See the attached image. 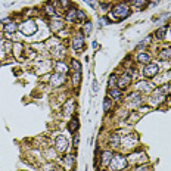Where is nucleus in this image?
Returning <instances> with one entry per match:
<instances>
[{
	"label": "nucleus",
	"instance_id": "9b49d317",
	"mask_svg": "<svg viewBox=\"0 0 171 171\" xmlns=\"http://www.w3.org/2000/svg\"><path fill=\"white\" fill-rule=\"evenodd\" d=\"M50 83L52 86H61L63 83V74H59V72L53 74L50 77Z\"/></svg>",
	"mask_w": 171,
	"mask_h": 171
},
{
	"label": "nucleus",
	"instance_id": "b1692460",
	"mask_svg": "<svg viewBox=\"0 0 171 171\" xmlns=\"http://www.w3.org/2000/svg\"><path fill=\"white\" fill-rule=\"evenodd\" d=\"M109 109H111V99H109V96H108V97L103 99V111L108 112Z\"/></svg>",
	"mask_w": 171,
	"mask_h": 171
},
{
	"label": "nucleus",
	"instance_id": "423d86ee",
	"mask_svg": "<svg viewBox=\"0 0 171 171\" xmlns=\"http://www.w3.org/2000/svg\"><path fill=\"white\" fill-rule=\"evenodd\" d=\"M55 148H56V150L59 154H63L68 149V140H67V137L58 136L56 140H55Z\"/></svg>",
	"mask_w": 171,
	"mask_h": 171
},
{
	"label": "nucleus",
	"instance_id": "9d476101",
	"mask_svg": "<svg viewBox=\"0 0 171 171\" xmlns=\"http://www.w3.org/2000/svg\"><path fill=\"white\" fill-rule=\"evenodd\" d=\"M65 19L69 21V22H72V21H77V9L75 7H69L67 13H65Z\"/></svg>",
	"mask_w": 171,
	"mask_h": 171
},
{
	"label": "nucleus",
	"instance_id": "4468645a",
	"mask_svg": "<svg viewBox=\"0 0 171 171\" xmlns=\"http://www.w3.org/2000/svg\"><path fill=\"white\" fill-rule=\"evenodd\" d=\"M159 59L161 61H168V59H171V47H165V49H162V50L159 52Z\"/></svg>",
	"mask_w": 171,
	"mask_h": 171
},
{
	"label": "nucleus",
	"instance_id": "39448f33",
	"mask_svg": "<svg viewBox=\"0 0 171 171\" xmlns=\"http://www.w3.org/2000/svg\"><path fill=\"white\" fill-rule=\"evenodd\" d=\"M158 65L156 63H152L149 62L145 65V68H143V75L146 77V78H152V77H155V75L158 74Z\"/></svg>",
	"mask_w": 171,
	"mask_h": 171
},
{
	"label": "nucleus",
	"instance_id": "bb28decb",
	"mask_svg": "<svg viewBox=\"0 0 171 171\" xmlns=\"http://www.w3.org/2000/svg\"><path fill=\"white\" fill-rule=\"evenodd\" d=\"M56 67L59 71H62V72H68V67L65 65V63H61V62H58L56 63Z\"/></svg>",
	"mask_w": 171,
	"mask_h": 171
},
{
	"label": "nucleus",
	"instance_id": "f257e3e1",
	"mask_svg": "<svg viewBox=\"0 0 171 171\" xmlns=\"http://www.w3.org/2000/svg\"><path fill=\"white\" fill-rule=\"evenodd\" d=\"M112 15H114L117 19H126L128 15H130V7L126 3H117V5L112 7Z\"/></svg>",
	"mask_w": 171,
	"mask_h": 171
},
{
	"label": "nucleus",
	"instance_id": "473e14b6",
	"mask_svg": "<svg viewBox=\"0 0 171 171\" xmlns=\"http://www.w3.org/2000/svg\"><path fill=\"white\" fill-rule=\"evenodd\" d=\"M86 2H87V3H89V5H90L91 7H93V9L96 7V5H95V2H93V0H86Z\"/></svg>",
	"mask_w": 171,
	"mask_h": 171
},
{
	"label": "nucleus",
	"instance_id": "6ab92c4d",
	"mask_svg": "<svg viewBox=\"0 0 171 171\" xmlns=\"http://www.w3.org/2000/svg\"><path fill=\"white\" fill-rule=\"evenodd\" d=\"M109 96L112 97V99H115V100H118V99H121V90L112 87V89L109 90Z\"/></svg>",
	"mask_w": 171,
	"mask_h": 171
},
{
	"label": "nucleus",
	"instance_id": "a878e982",
	"mask_svg": "<svg viewBox=\"0 0 171 171\" xmlns=\"http://www.w3.org/2000/svg\"><path fill=\"white\" fill-rule=\"evenodd\" d=\"M117 80H118V77L115 74H112L111 78H109V86H111V87H115V86H117Z\"/></svg>",
	"mask_w": 171,
	"mask_h": 171
},
{
	"label": "nucleus",
	"instance_id": "5701e85b",
	"mask_svg": "<svg viewBox=\"0 0 171 171\" xmlns=\"http://www.w3.org/2000/svg\"><path fill=\"white\" fill-rule=\"evenodd\" d=\"M149 83H139V84H137V89H139V90H145L146 91V93H148V91H150V87H149Z\"/></svg>",
	"mask_w": 171,
	"mask_h": 171
},
{
	"label": "nucleus",
	"instance_id": "a211bd4d",
	"mask_svg": "<svg viewBox=\"0 0 171 171\" xmlns=\"http://www.w3.org/2000/svg\"><path fill=\"white\" fill-rule=\"evenodd\" d=\"M109 143H111V145H112L114 148L120 146V143H121V136L118 134V133L112 134V136H111V139H109Z\"/></svg>",
	"mask_w": 171,
	"mask_h": 171
},
{
	"label": "nucleus",
	"instance_id": "20e7f679",
	"mask_svg": "<svg viewBox=\"0 0 171 171\" xmlns=\"http://www.w3.org/2000/svg\"><path fill=\"white\" fill-rule=\"evenodd\" d=\"M71 68H72V84L78 86L81 81V63L78 61H71Z\"/></svg>",
	"mask_w": 171,
	"mask_h": 171
},
{
	"label": "nucleus",
	"instance_id": "72a5a7b5",
	"mask_svg": "<svg viewBox=\"0 0 171 171\" xmlns=\"http://www.w3.org/2000/svg\"><path fill=\"white\" fill-rule=\"evenodd\" d=\"M0 37H2V34H0Z\"/></svg>",
	"mask_w": 171,
	"mask_h": 171
},
{
	"label": "nucleus",
	"instance_id": "1a4fd4ad",
	"mask_svg": "<svg viewBox=\"0 0 171 171\" xmlns=\"http://www.w3.org/2000/svg\"><path fill=\"white\" fill-rule=\"evenodd\" d=\"M112 152L111 150H105L102 154V165L103 167H109V164H111V161H112Z\"/></svg>",
	"mask_w": 171,
	"mask_h": 171
},
{
	"label": "nucleus",
	"instance_id": "ddd939ff",
	"mask_svg": "<svg viewBox=\"0 0 171 171\" xmlns=\"http://www.w3.org/2000/svg\"><path fill=\"white\" fill-rule=\"evenodd\" d=\"M78 127H80V122H78V118H77V117H74L72 120L69 121V124H68V130L71 131V133H77V130H78Z\"/></svg>",
	"mask_w": 171,
	"mask_h": 171
},
{
	"label": "nucleus",
	"instance_id": "f3484780",
	"mask_svg": "<svg viewBox=\"0 0 171 171\" xmlns=\"http://www.w3.org/2000/svg\"><path fill=\"white\" fill-rule=\"evenodd\" d=\"M16 30H18V25H16V24H13V22L6 24L5 27H3V31H5V33H7V34H12V33H15Z\"/></svg>",
	"mask_w": 171,
	"mask_h": 171
},
{
	"label": "nucleus",
	"instance_id": "2eb2a0df",
	"mask_svg": "<svg viewBox=\"0 0 171 171\" xmlns=\"http://www.w3.org/2000/svg\"><path fill=\"white\" fill-rule=\"evenodd\" d=\"M137 62H140V63H149V62H150V55H149V53H145V52L139 53V55H137Z\"/></svg>",
	"mask_w": 171,
	"mask_h": 171
},
{
	"label": "nucleus",
	"instance_id": "4be33fe9",
	"mask_svg": "<svg viewBox=\"0 0 171 171\" xmlns=\"http://www.w3.org/2000/svg\"><path fill=\"white\" fill-rule=\"evenodd\" d=\"M131 5L136 6V7H139V9H142V7H145L146 6V3H148V0H130Z\"/></svg>",
	"mask_w": 171,
	"mask_h": 171
},
{
	"label": "nucleus",
	"instance_id": "2f4dec72",
	"mask_svg": "<svg viewBox=\"0 0 171 171\" xmlns=\"http://www.w3.org/2000/svg\"><path fill=\"white\" fill-rule=\"evenodd\" d=\"M91 90H93V93H97V81H93V86H91Z\"/></svg>",
	"mask_w": 171,
	"mask_h": 171
},
{
	"label": "nucleus",
	"instance_id": "7ed1b4c3",
	"mask_svg": "<svg viewBox=\"0 0 171 171\" xmlns=\"http://www.w3.org/2000/svg\"><path fill=\"white\" fill-rule=\"evenodd\" d=\"M18 28L21 30L25 35H33L35 31H37V25H35V22L33 19H27V21H24Z\"/></svg>",
	"mask_w": 171,
	"mask_h": 171
},
{
	"label": "nucleus",
	"instance_id": "c85d7f7f",
	"mask_svg": "<svg viewBox=\"0 0 171 171\" xmlns=\"http://www.w3.org/2000/svg\"><path fill=\"white\" fill-rule=\"evenodd\" d=\"M59 2H61L59 5L62 6L63 9H68V7H69V0H59Z\"/></svg>",
	"mask_w": 171,
	"mask_h": 171
},
{
	"label": "nucleus",
	"instance_id": "6e6552de",
	"mask_svg": "<svg viewBox=\"0 0 171 171\" xmlns=\"http://www.w3.org/2000/svg\"><path fill=\"white\" fill-rule=\"evenodd\" d=\"M131 78H133V75L128 74V72H126V74H122L120 78H118V83H117V86H118L120 89H126L127 86L130 84Z\"/></svg>",
	"mask_w": 171,
	"mask_h": 171
},
{
	"label": "nucleus",
	"instance_id": "f8f14e48",
	"mask_svg": "<svg viewBox=\"0 0 171 171\" xmlns=\"http://www.w3.org/2000/svg\"><path fill=\"white\" fill-rule=\"evenodd\" d=\"M164 99H165V95H164V93H162L161 90H158L156 93H155V96L150 99V102L154 103V105H159V103L162 102Z\"/></svg>",
	"mask_w": 171,
	"mask_h": 171
},
{
	"label": "nucleus",
	"instance_id": "0eeeda50",
	"mask_svg": "<svg viewBox=\"0 0 171 171\" xmlns=\"http://www.w3.org/2000/svg\"><path fill=\"white\" fill-rule=\"evenodd\" d=\"M83 47H84V37L81 34L75 35L74 39H72V49H74L75 52H81Z\"/></svg>",
	"mask_w": 171,
	"mask_h": 171
},
{
	"label": "nucleus",
	"instance_id": "c756f323",
	"mask_svg": "<svg viewBox=\"0 0 171 171\" xmlns=\"http://www.w3.org/2000/svg\"><path fill=\"white\" fill-rule=\"evenodd\" d=\"M77 19H86V13L81 11H77Z\"/></svg>",
	"mask_w": 171,
	"mask_h": 171
},
{
	"label": "nucleus",
	"instance_id": "7c9ffc66",
	"mask_svg": "<svg viewBox=\"0 0 171 171\" xmlns=\"http://www.w3.org/2000/svg\"><path fill=\"white\" fill-rule=\"evenodd\" d=\"M78 142H80V134H78V133H75V137H74V146H75V148L78 146Z\"/></svg>",
	"mask_w": 171,
	"mask_h": 171
},
{
	"label": "nucleus",
	"instance_id": "412c9836",
	"mask_svg": "<svg viewBox=\"0 0 171 171\" xmlns=\"http://www.w3.org/2000/svg\"><path fill=\"white\" fill-rule=\"evenodd\" d=\"M72 108H74V100H68V102L65 103V106H63V115H68L71 114V111H72Z\"/></svg>",
	"mask_w": 171,
	"mask_h": 171
},
{
	"label": "nucleus",
	"instance_id": "f03ea898",
	"mask_svg": "<svg viewBox=\"0 0 171 171\" xmlns=\"http://www.w3.org/2000/svg\"><path fill=\"white\" fill-rule=\"evenodd\" d=\"M109 168L112 171H120V170H124L127 168V159L126 156H122L121 154H117L112 156V161L109 164Z\"/></svg>",
	"mask_w": 171,
	"mask_h": 171
},
{
	"label": "nucleus",
	"instance_id": "cd10ccee",
	"mask_svg": "<svg viewBox=\"0 0 171 171\" xmlns=\"http://www.w3.org/2000/svg\"><path fill=\"white\" fill-rule=\"evenodd\" d=\"M46 11H47V13H49L50 16H55V15H56V12H55V9H53V6H50V5H46Z\"/></svg>",
	"mask_w": 171,
	"mask_h": 171
},
{
	"label": "nucleus",
	"instance_id": "dca6fc26",
	"mask_svg": "<svg viewBox=\"0 0 171 171\" xmlns=\"http://www.w3.org/2000/svg\"><path fill=\"white\" fill-rule=\"evenodd\" d=\"M167 27H159V28L155 31V37H156V40H164V37H165V33H167Z\"/></svg>",
	"mask_w": 171,
	"mask_h": 171
},
{
	"label": "nucleus",
	"instance_id": "393cba45",
	"mask_svg": "<svg viewBox=\"0 0 171 171\" xmlns=\"http://www.w3.org/2000/svg\"><path fill=\"white\" fill-rule=\"evenodd\" d=\"M83 33H84L86 35H89L91 33V22L90 21H87V22L84 24V27H83Z\"/></svg>",
	"mask_w": 171,
	"mask_h": 171
},
{
	"label": "nucleus",
	"instance_id": "aec40b11",
	"mask_svg": "<svg viewBox=\"0 0 171 171\" xmlns=\"http://www.w3.org/2000/svg\"><path fill=\"white\" fill-rule=\"evenodd\" d=\"M50 27H52L53 31H58V30H61L63 27V24H62L61 19H55V21H52V22H50Z\"/></svg>",
	"mask_w": 171,
	"mask_h": 171
}]
</instances>
